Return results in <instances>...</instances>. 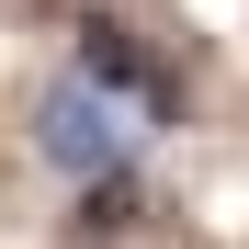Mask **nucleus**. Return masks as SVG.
<instances>
[{
  "label": "nucleus",
  "instance_id": "nucleus-1",
  "mask_svg": "<svg viewBox=\"0 0 249 249\" xmlns=\"http://www.w3.org/2000/svg\"><path fill=\"white\" fill-rule=\"evenodd\" d=\"M79 79L113 91L124 113H147V124H181V68L159 57L136 23H113V12H79Z\"/></svg>",
  "mask_w": 249,
  "mask_h": 249
},
{
  "label": "nucleus",
  "instance_id": "nucleus-2",
  "mask_svg": "<svg viewBox=\"0 0 249 249\" xmlns=\"http://www.w3.org/2000/svg\"><path fill=\"white\" fill-rule=\"evenodd\" d=\"M34 147H46V170L91 181V170H124V124H113V91H91V79H57L46 102H34Z\"/></svg>",
  "mask_w": 249,
  "mask_h": 249
},
{
  "label": "nucleus",
  "instance_id": "nucleus-3",
  "mask_svg": "<svg viewBox=\"0 0 249 249\" xmlns=\"http://www.w3.org/2000/svg\"><path fill=\"white\" fill-rule=\"evenodd\" d=\"M136 215H147V181H136V159H124V170H91V181H79L68 238L79 249H113V238H136Z\"/></svg>",
  "mask_w": 249,
  "mask_h": 249
}]
</instances>
